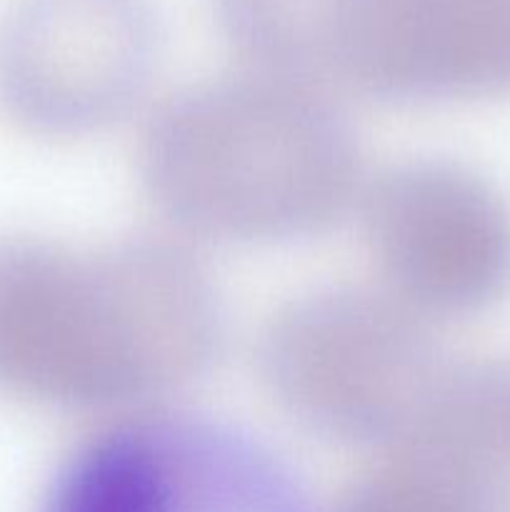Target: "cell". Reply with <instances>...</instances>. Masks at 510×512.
Returning <instances> with one entry per match:
<instances>
[{"label":"cell","mask_w":510,"mask_h":512,"mask_svg":"<svg viewBox=\"0 0 510 512\" xmlns=\"http://www.w3.org/2000/svg\"><path fill=\"white\" fill-rule=\"evenodd\" d=\"M43 512H310L265 445L198 415L150 410L80 445Z\"/></svg>","instance_id":"277c9868"},{"label":"cell","mask_w":510,"mask_h":512,"mask_svg":"<svg viewBox=\"0 0 510 512\" xmlns=\"http://www.w3.org/2000/svg\"><path fill=\"white\" fill-rule=\"evenodd\" d=\"M153 0H8L0 115L35 138H80L125 118L153 78Z\"/></svg>","instance_id":"8992f818"},{"label":"cell","mask_w":510,"mask_h":512,"mask_svg":"<svg viewBox=\"0 0 510 512\" xmlns=\"http://www.w3.org/2000/svg\"><path fill=\"white\" fill-rule=\"evenodd\" d=\"M220 340L213 283L180 245L0 238V398L148 405L198 378Z\"/></svg>","instance_id":"6da1fadb"},{"label":"cell","mask_w":510,"mask_h":512,"mask_svg":"<svg viewBox=\"0 0 510 512\" xmlns=\"http://www.w3.org/2000/svg\"><path fill=\"white\" fill-rule=\"evenodd\" d=\"M430 325L380 285L320 288L275 313L260 340V370L300 425L390 448L450 365Z\"/></svg>","instance_id":"3957f363"},{"label":"cell","mask_w":510,"mask_h":512,"mask_svg":"<svg viewBox=\"0 0 510 512\" xmlns=\"http://www.w3.org/2000/svg\"><path fill=\"white\" fill-rule=\"evenodd\" d=\"M465 512H510V460L493 465L470 485Z\"/></svg>","instance_id":"52a82bcc"},{"label":"cell","mask_w":510,"mask_h":512,"mask_svg":"<svg viewBox=\"0 0 510 512\" xmlns=\"http://www.w3.org/2000/svg\"><path fill=\"white\" fill-rule=\"evenodd\" d=\"M140 175L175 228L250 245L320 233L365 188L333 98L258 68L170 98L143 135Z\"/></svg>","instance_id":"7a4b0ae2"},{"label":"cell","mask_w":510,"mask_h":512,"mask_svg":"<svg viewBox=\"0 0 510 512\" xmlns=\"http://www.w3.org/2000/svg\"><path fill=\"white\" fill-rule=\"evenodd\" d=\"M380 288L435 323L510 290V200L468 165L408 160L365 180L358 208Z\"/></svg>","instance_id":"5b68a950"}]
</instances>
